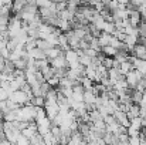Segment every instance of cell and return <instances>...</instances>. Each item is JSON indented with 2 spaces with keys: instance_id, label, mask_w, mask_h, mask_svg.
Wrapping results in <instances>:
<instances>
[{
  "instance_id": "6da1fadb",
  "label": "cell",
  "mask_w": 146,
  "mask_h": 145,
  "mask_svg": "<svg viewBox=\"0 0 146 145\" xmlns=\"http://www.w3.org/2000/svg\"><path fill=\"white\" fill-rule=\"evenodd\" d=\"M125 80H126V83H128V86L129 87H132V88H136V86L143 80V76L138 71V70H131L126 76H125Z\"/></svg>"
},
{
  "instance_id": "7a4b0ae2",
  "label": "cell",
  "mask_w": 146,
  "mask_h": 145,
  "mask_svg": "<svg viewBox=\"0 0 146 145\" xmlns=\"http://www.w3.org/2000/svg\"><path fill=\"white\" fill-rule=\"evenodd\" d=\"M113 117H115V120L118 121V124H119V125H122V127H125V128H128V127L131 125V120H129V117H128V114H126V112H123V111L118 110V111H115Z\"/></svg>"
},
{
  "instance_id": "3957f363",
  "label": "cell",
  "mask_w": 146,
  "mask_h": 145,
  "mask_svg": "<svg viewBox=\"0 0 146 145\" xmlns=\"http://www.w3.org/2000/svg\"><path fill=\"white\" fill-rule=\"evenodd\" d=\"M50 64H51L52 68H67L68 67V63L65 60V53L61 54V55H58L54 60H50Z\"/></svg>"
},
{
  "instance_id": "277c9868",
  "label": "cell",
  "mask_w": 146,
  "mask_h": 145,
  "mask_svg": "<svg viewBox=\"0 0 146 145\" xmlns=\"http://www.w3.org/2000/svg\"><path fill=\"white\" fill-rule=\"evenodd\" d=\"M132 51V54L136 57V58H141V60H146V46L143 44H141V43H138L135 47L131 50Z\"/></svg>"
},
{
  "instance_id": "5b68a950",
  "label": "cell",
  "mask_w": 146,
  "mask_h": 145,
  "mask_svg": "<svg viewBox=\"0 0 146 145\" xmlns=\"http://www.w3.org/2000/svg\"><path fill=\"white\" fill-rule=\"evenodd\" d=\"M129 23H131L132 27H139V26H141V23H142V16H141L139 10L131 11V14H129Z\"/></svg>"
},
{
  "instance_id": "8992f818",
  "label": "cell",
  "mask_w": 146,
  "mask_h": 145,
  "mask_svg": "<svg viewBox=\"0 0 146 145\" xmlns=\"http://www.w3.org/2000/svg\"><path fill=\"white\" fill-rule=\"evenodd\" d=\"M111 39H112V34L102 31V33H101V36L98 37V43H99L101 48L105 47V46H109V43H111Z\"/></svg>"
},
{
  "instance_id": "52a82bcc",
  "label": "cell",
  "mask_w": 146,
  "mask_h": 145,
  "mask_svg": "<svg viewBox=\"0 0 146 145\" xmlns=\"http://www.w3.org/2000/svg\"><path fill=\"white\" fill-rule=\"evenodd\" d=\"M118 68H119V71H121L123 76H126L131 70H133V65H132V63H131V61H122V63L119 64V67H118Z\"/></svg>"
},
{
  "instance_id": "ba28073f",
  "label": "cell",
  "mask_w": 146,
  "mask_h": 145,
  "mask_svg": "<svg viewBox=\"0 0 146 145\" xmlns=\"http://www.w3.org/2000/svg\"><path fill=\"white\" fill-rule=\"evenodd\" d=\"M101 51H102V54L106 55V57H115L116 53H118V50L115 47H112V46H105V47L101 48Z\"/></svg>"
},
{
  "instance_id": "9c48e42d",
  "label": "cell",
  "mask_w": 146,
  "mask_h": 145,
  "mask_svg": "<svg viewBox=\"0 0 146 145\" xmlns=\"http://www.w3.org/2000/svg\"><path fill=\"white\" fill-rule=\"evenodd\" d=\"M30 104L34 107H44L46 105V98L44 97H33L30 100Z\"/></svg>"
},
{
  "instance_id": "30bf717a",
  "label": "cell",
  "mask_w": 146,
  "mask_h": 145,
  "mask_svg": "<svg viewBox=\"0 0 146 145\" xmlns=\"http://www.w3.org/2000/svg\"><path fill=\"white\" fill-rule=\"evenodd\" d=\"M37 47L40 48V50H43V51H48L50 48H52L54 46L50 44L47 40H40V39H38V40H37Z\"/></svg>"
},
{
  "instance_id": "8fae6325",
  "label": "cell",
  "mask_w": 146,
  "mask_h": 145,
  "mask_svg": "<svg viewBox=\"0 0 146 145\" xmlns=\"http://www.w3.org/2000/svg\"><path fill=\"white\" fill-rule=\"evenodd\" d=\"M113 63H115V58L113 57H104V60H102V65L106 68V70H111V68H113Z\"/></svg>"
},
{
  "instance_id": "7c38bea8",
  "label": "cell",
  "mask_w": 146,
  "mask_h": 145,
  "mask_svg": "<svg viewBox=\"0 0 146 145\" xmlns=\"http://www.w3.org/2000/svg\"><path fill=\"white\" fill-rule=\"evenodd\" d=\"M37 40H38V39H31V37H29V40H27V43H26V46H24V50H26V51H30V50L36 48L37 47Z\"/></svg>"
},
{
  "instance_id": "4fadbf2b",
  "label": "cell",
  "mask_w": 146,
  "mask_h": 145,
  "mask_svg": "<svg viewBox=\"0 0 146 145\" xmlns=\"http://www.w3.org/2000/svg\"><path fill=\"white\" fill-rule=\"evenodd\" d=\"M14 145H31V142H30V140L26 138L24 135H20L19 140H17V142H16Z\"/></svg>"
},
{
  "instance_id": "5bb4252c",
  "label": "cell",
  "mask_w": 146,
  "mask_h": 145,
  "mask_svg": "<svg viewBox=\"0 0 146 145\" xmlns=\"http://www.w3.org/2000/svg\"><path fill=\"white\" fill-rule=\"evenodd\" d=\"M142 138L141 137H129V145H141Z\"/></svg>"
},
{
  "instance_id": "9a60e30c",
  "label": "cell",
  "mask_w": 146,
  "mask_h": 145,
  "mask_svg": "<svg viewBox=\"0 0 146 145\" xmlns=\"http://www.w3.org/2000/svg\"><path fill=\"white\" fill-rule=\"evenodd\" d=\"M47 83H48V84H50V86H51V87H54V86H57V84H60V78L54 76V77H51L50 80H47Z\"/></svg>"
},
{
  "instance_id": "2e32d148",
  "label": "cell",
  "mask_w": 146,
  "mask_h": 145,
  "mask_svg": "<svg viewBox=\"0 0 146 145\" xmlns=\"http://www.w3.org/2000/svg\"><path fill=\"white\" fill-rule=\"evenodd\" d=\"M118 1H119V4H123V6H126V4L131 3V0H118Z\"/></svg>"
},
{
  "instance_id": "e0dca14e",
  "label": "cell",
  "mask_w": 146,
  "mask_h": 145,
  "mask_svg": "<svg viewBox=\"0 0 146 145\" xmlns=\"http://www.w3.org/2000/svg\"><path fill=\"white\" fill-rule=\"evenodd\" d=\"M101 1H102L104 4H106V6H108V4H109V3H111L112 0H101Z\"/></svg>"
}]
</instances>
